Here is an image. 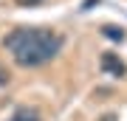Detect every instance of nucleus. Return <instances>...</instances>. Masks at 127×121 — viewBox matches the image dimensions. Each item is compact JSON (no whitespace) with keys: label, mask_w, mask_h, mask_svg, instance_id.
<instances>
[{"label":"nucleus","mask_w":127,"mask_h":121,"mask_svg":"<svg viewBox=\"0 0 127 121\" xmlns=\"http://www.w3.org/2000/svg\"><path fill=\"white\" fill-rule=\"evenodd\" d=\"M102 121H116V116H104V118H102Z\"/></svg>","instance_id":"nucleus-8"},{"label":"nucleus","mask_w":127,"mask_h":121,"mask_svg":"<svg viewBox=\"0 0 127 121\" xmlns=\"http://www.w3.org/2000/svg\"><path fill=\"white\" fill-rule=\"evenodd\" d=\"M102 37H104V40H110V42H124V28L122 25H104L102 28Z\"/></svg>","instance_id":"nucleus-3"},{"label":"nucleus","mask_w":127,"mask_h":121,"mask_svg":"<svg viewBox=\"0 0 127 121\" xmlns=\"http://www.w3.org/2000/svg\"><path fill=\"white\" fill-rule=\"evenodd\" d=\"M0 85H9V71H3V68H0Z\"/></svg>","instance_id":"nucleus-7"},{"label":"nucleus","mask_w":127,"mask_h":121,"mask_svg":"<svg viewBox=\"0 0 127 121\" xmlns=\"http://www.w3.org/2000/svg\"><path fill=\"white\" fill-rule=\"evenodd\" d=\"M96 3H99V0H85L79 9H82V11H91V6H96Z\"/></svg>","instance_id":"nucleus-6"},{"label":"nucleus","mask_w":127,"mask_h":121,"mask_svg":"<svg viewBox=\"0 0 127 121\" xmlns=\"http://www.w3.org/2000/svg\"><path fill=\"white\" fill-rule=\"evenodd\" d=\"M17 6H23V9H31V6H40L42 0H14Z\"/></svg>","instance_id":"nucleus-5"},{"label":"nucleus","mask_w":127,"mask_h":121,"mask_svg":"<svg viewBox=\"0 0 127 121\" xmlns=\"http://www.w3.org/2000/svg\"><path fill=\"white\" fill-rule=\"evenodd\" d=\"M62 34L51 28H14L3 37V48L20 68H40L62 51Z\"/></svg>","instance_id":"nucleus-1"},{"label":"nucleus","mask_w":127,"mask_h":121,"mask_svg":"<svg viewBox=\"0 0 127 121\" xmlns=\"http://www.w3.org/2000/svg\"><path fill=\"white\" fill-rule=\"evenodd\" d=\"M11 121H40V113H37L34 107H20Z\"/></svg>","instance_id":"nucleus-4"},{"label":"nucleus","mask_w":127,"mask_h":121,"mask_svg":"<svg viewBox=\"0 0 127 121\" xmlns=\"http://www.w3.org/2000/svg\"><path fill=\"white\" fill-rule=\"evenodd\" d=\"M99 68L107 73V76H113V79H122L124 73H127V65L122 62V56H119V54H110V51H107V54H102Z\"/></svg>","instance_id":"nucleus-2"}]
</instances>
